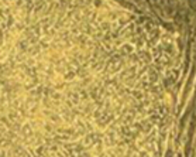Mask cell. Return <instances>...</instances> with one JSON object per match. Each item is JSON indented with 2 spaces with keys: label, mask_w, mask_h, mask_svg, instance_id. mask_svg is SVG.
Segmentation results:
<instances>
[{
  "label": "cell",
  "mask_w": 196,
  "mask_h": 157,
  "mask_svg": "<svg viewBox=\"0 0 196 157\" xmlns=\"http://www.w3.org/2000/svg\"><path fill=\"white\" fill-rule=\"evenodd\" d=\"M93 14L83 0H0V157H90Z\"/></svg>",
  "instance_id": "1"
}]
</instances>
